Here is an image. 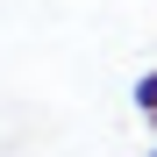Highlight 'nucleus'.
<instances>
[{"instance_id":"1","label":"nucleus","mask_w":157,"mask_h":157,"mask_svg":"<svg viewBox=\"0 0 157 157\" xmlns=\"http://www.w3.org/2000/svg\"><path fill=\"white\" fill-rule=\"evenodd\" d=\"M128 107H136V114H143V121L157 128V64H150V71L136 78V86H128Z\"/></svg>"},{"instance_id":"2","label":"nucleus","mask_w":157,"mask_h":157,"mask_svg":"<svg viewBox=\"0 0 157 157\" xmlns=\"http://www.w3.org/2000/svg\"><path fill=\"white\" fill-rule=\"evenodd\" d=\"M150 157H157V143H150Z\"/></svg>"}]
</instances>
